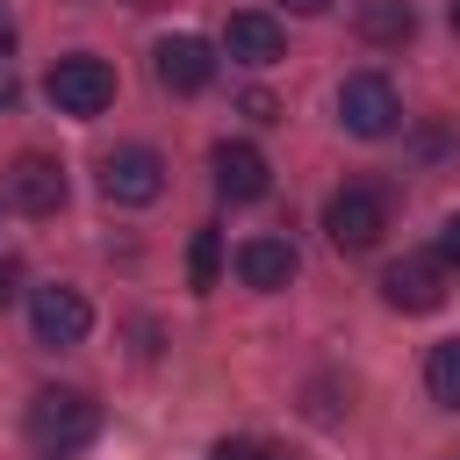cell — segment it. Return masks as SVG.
Returning <instances> with one entry per match:
<instances>
[{
  "mask_svg": "<svg viewBox=\"0 0 460 460\" xmlns=\"http://www.w3.org/2000/svg\"><path fill=\"white\" fill-rule=\"evenodd\" d=\"M101 438V402L86 395V388H43L36 402H29V446L43 453V460H72V453H86Z\"/></svg>",
  "mask_w": 460,
  "mask_h": 460,
  "instance_id": "1",
  "label": "cell"
},
{
  "mask_svg": "<svg viewBox=\"0 0 460 460\" xmlns=\"http://www.w3.org/2000/svg\"><path fill=\"white\" fill-rule=\"evenodd\" d=\"M323 230H331V244H338V252H374V244H381V230H388V194H381V187H367V180L338 187V194L323 201Z\"/></svg>",
  "mask_w": 460,
  "mask_h": 460,
  "instance_id": "2",
  "label": "cell"
},
{
  "mask_svg": "<svg viewBox=\"0 0 460 460\" xmlns=\"http://www.w3.org/2000/svg\"><path fill=\"white\" fill-rule=\"evenodd\" d=\"M43 93H50V108L58 115H101L108 101H115V72L101 65V58H58L50 65V79H43Z\"/></svg>",
  "mask_w": 460,
  "mask_h": 460,
  "instance_id": "3",
  "label": "cell"
},
{
  "mask_svg": "<svg viewBox=\"0 0 460 460\" xmlns=\"http://www.w3.org/2000/svg\"><path fill=\"white\" fill-rule=\"evenodd\" d=\"M101 194L122 201V208L158 201V194H165V158H158L151 144H122V151H108V158H101Z\"/></svg>",
  "mask_w": 460,
  "mask_h": 460,
  "instance_id": "4",
  "label": "cell"
},
{
  "mask_svg": "<svg viewBox=\"0 0 460 460\" xmlns=\"http://www.w3.org/2000/svg\"><path fill=\"white\" fill-rule=\"evenodd\" d=\"M381 295H388V309H402V316L438 309V302H446V259H438V252H402V259L381 273Z\"/></svg>",
  "mask_w": 460,
  "mask_h": 460,
  "instance_id": "5",
  "label": "cell"
},
{
  "mask_svg": "<svg viewBox=\"0 0 460 460\" xmlns=\"http://www.w3.org/2000/svg\"><path fill=\"white\" fill-rule=\"evenodd\" d=\"M395 86L381 79V72H352L345 86H338V122L352 129V137H388L395 129Z\"/></svg>",
  "mask_w": 460,
  "mask_h": 460,
  "instance_id": "6",
  "label": "cell"
},
{
  "mask_svg": "<svg viewBox=\"0 0 460 460\" xmlns=\"http://www.w3.org/2000/svg\"><path fill=\"white\" fill-rule=\"evenodd\" d=\"M29 323H36V345H79L93 331V309L79 288H36L29 295Z\"/></svg>",
  "mask_w": 460,
  "mask_h": 460,
  "instance_id": "7",
  "label": "cell"
},
{
  "mask_svg": "<svg viewBox=\"0 0 460 460\" xmlns=\"http://www.w3.org/2000/svg\"><path fill=\"white\" fill-rule=\"evenodd\" d=\"M151 65H158V86H165V93H201V86L216 79V50H208L201 36H165V43L151 50Z\"/></svg>",
  "mask_w": 460,
  "mask_h": 460,
  "instance_id": "8",
  "label": "cell"
},
{
  "mask_svg": "<svg viewBox=\"0 0 460 460\" xmlns=\"http://www.w3.org/2000/svg\"><path fill=\"white\" fill-rule=\"evenodd\" d=\"M7 201H14L22 216H50V208L65 201V172H58L43 151H22V158L7 165Z\"/></svg>",
  "mask_w": 460,
  "mask_h": 460,
  "instance_id": "9",
  "label": "cell"
},
{
  "mask_svg": "<svg viewBox=\"0 0 460 460\" xmlns=\"http://www.w3.org/2000/svg\"><path fill=\"white\" fill-rule=\"evenodd\" d=\"M237 280L259 288V295L288 288V280H295V244H288V237H244V244H237Z\"/></svg>",
  "mask_w": 460,
  "mask_h": 460,
  "instance_id": "10",
  "label": "cell"
},
{
  "mask_svg": "<svg viewBox=\"0 0 460 460\" xmlns=\"http://www.w3.org/2000/svg\"><path fill=\"white\" fill-rule=\"evenodd\" d=\"M223 50H230L237 65H273V58L288 50V36H280V22H273V14H230Z\"/></svg>",
  "mask_w": 460,
  "mask_h": 460,
  "instance_id": "11",
  "label": "cell"
},
{
  "mask_svg": "<svg viewBox=\"0 0 460 460\" xmlns=\"http://www.w3.org/2000/svg\"><path fill=\"white\" fill-rule=\"evenodd\" d=\"M266 158L252 151V144H216V187L230 194V201H259L266 194Z\"/></svg>",
  "mask_w": 460,
  "mask_h": 460,
  "instance_id": "12",
  "label": "cell"
},
{
  "mask_svg": "<svg viewBox=\"0 0 460 460\" xmlns=\"http://www.w3.org/2000/svg\"><path fill=\"white\" fill-rule=\"evenodd\" d=\"M424 388H431V402L460 410V338L431 345V359H424Z\"/></svg>",
  "mask_w": 460,
  "mask_h": 460,
  "instance_id": "13",
  "label": "cell"
},
{
  "mask_svg": "<svg viewBox=\"0 0 460 460\" xmlns=\"http://www.w3.org/2000/svg\"><path fill=\"white\" fill-rule=\"evenodd\" d=\"M359 29H367L374 43H402V36H410V7H402V0H374V7L359 14Z\"/></svg>",
  "mask_w": 460,
  "mask_h": 460,
  "instance_id": "14",
  "label": "cell"
},
{
  "mask_svg": "<svg viewBox=\"0 0 460 460\" xmlns=\"http://www.w3.org/2000/svg\"><path fill=\"white\" fill-rule=\"evenodd\" d=\"M216 273H223V244H216V230H194V252H187V280L208 295V288H216Z\"/></svg>",
  "mask_w": 460,
  "mask_h": 460,
  "instance_id": "15",
  "label": "cell"
},
{
  "mask_svg": "<svg viewBox=\"0 0 460 460\" xmlns=\"http://www.w3.org/2000/svg\"><path fill=\"white\" fill-rule=\"evenodd\" d=\"M216 460H288V453H280V446H259V438H223Z\"/></svg>",
  "mask_w": 460,
  "mask_h": 460,
  "instance_id": "16",
  "label": "cell"
},
{
  "mask_svg": "<svg viewBox=\"0 0 460 460\" xmlns=\"http://www.w3.org/2000/svg\"><path fill=\"white\" fill-rule=\"evenodd\" d=\"M14 295H22V259H7V252H0V309H7Z\"/></svg>",
  "mask_w": 460,
  "mask_h": 460,
  "instance_id": "17",
  "label": "cell"
},
{
  "mask_svg": "<svg viewBox=\"0 0 460 460\" xmlns=\"http://www.w3.org/2000/svg\"><path fill=\"white\" fill-rule=\"evenodd\" d=\"M438 259L460 266V216H446V230H438Z\"/></svg>",
  "mask_w": 460,
  "mask_h": 460,
  "instance_id": "18",
  "label": "cell"
},
{
  "mask_svg": "<svg viewBox=\"0 0 460 460\" xmlns=\"http://www.w3.org/2000/svg\"><path fill=\"white\" fill-rule=\"evenodd\" d=\"M288 7H295V14H323L331 0H288Z\"/></svg>",
  "mask_w": 460,
  "mask_h": 460,
  "instance_id": "19",
  "label": "cell"
},
{
  "mask_svg": "<svg viewBox=\"0 0 460 460\" xmlns=\"http://www.w3.org/2000/svg\"><path fill=\"white\" fill-rule=\"evenodd\" d=\"M7 43H14V14L0 7V50H7Z\"/></svg>",
  "mask_w": 460,
  "mask_h": 460,
  "instance_id": "20",
  "label": "cell"
},
{
  "mask_svg": "<svg viewBox=\"0 0 460 460\" xmlns=\"http://www.w3.org/2000/svg\"><path fill=\"white\" fill-rule=\"evenodd\" d=\"M0 108H14V79H7V65H0Z\"/></svg>",
  "mask_w": 460,
  "mask_h": 460,
  "instance_id": "21",
  "label": "cell"
},
{
  "mask_svg": "<svg viewBox=\"0 0 460 460\" xmlns=\"http://www.w3.org/2000/svg\"><path fill=\"white\" fill-rule=\"evenodd\" d=\"M446 14H453V36H460V0H453V7H446Z\"/></svg>",
  "mask_w": 460,
  "mask_h": 460,
  "instance_id": "22",
  "label": "cell"
}]
</instances>
